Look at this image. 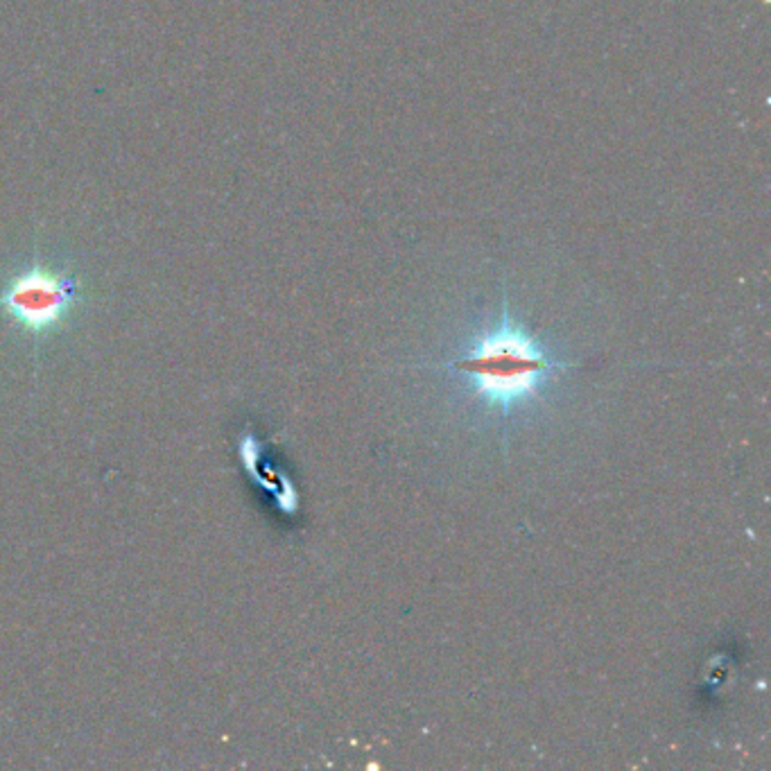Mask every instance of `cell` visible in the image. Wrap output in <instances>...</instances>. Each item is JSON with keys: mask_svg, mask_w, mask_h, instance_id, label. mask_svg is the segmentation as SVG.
I'll return each instance as SVG.
<instances>
[{"mask_svg": "<svg viewBox=\"0 0 771 771\" xmlns=\"http://www.w3.org/2000/svg\"><path fill=\"white\" fill-rule=\"evenodd\" d=\"M575 366L577 362L555 358L521 322L513 320L507 299H502L500 320L473 337L462 356L442 364V369L467 381L484 408L500 412L505 419L534 401L559 371Z\"/></svg>", "mask_w": 771, "mask_h": 771, "instance_id": "cell-1", "label": "cell"}, {"mask_svg": "<svg viewBox=\"0 0 771 771\" xmlns=\"http://www.w3.org/2000/svg\"><path fill=\"white\" fill-rule=\"evenodd\" d=\"M84 301L87 297L73 272L39 261L10 276L0 290V310L35 341V353L75 320Z\"/></svg>", "mask_w": 771, "mask_h": 771, "instance_id": "cell-2", "label": "cell"}]
</instances>
